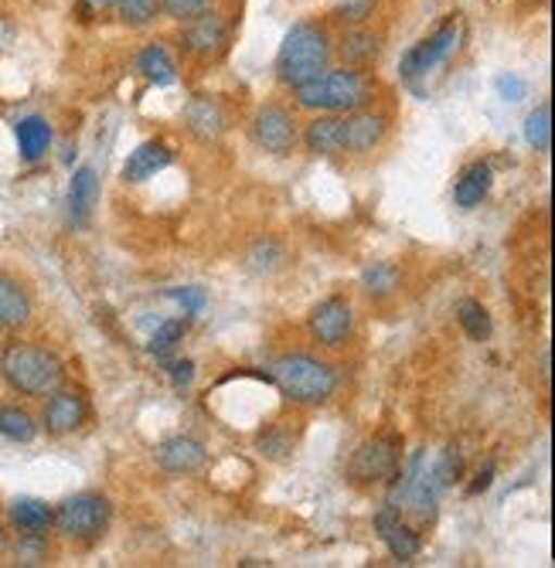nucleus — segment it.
Instances as JSON below:
<instances>
[{
    "label": "nucleus",
    "instance_id": "obj_1",
    "mask_svg": "<svg viewBox=\"0 0 555 568\" xmlns=\"http://www.w3.org/2000/svg\"><path fill=\"white\" fill-rule=\"evenodd\" d=\"M0 375L11 384L17 395H52L62 378H65V365L59 361L55 351L28 344V341H14L0 354Z\"/></svg>",
    "mask_w": 555,
    "mask_h": 568
},
{
    "label": "nucleus",
    "instance_id": "obj_2",
    "mask_svg": "<svg viewBox=\"0 0 555 568\" xmlns=\"http://www.w3.org/2000/svg\"><path fill=\"white\" fill-rule=\"evenodd\" d=\"M293 99L307 113H355L365 110L371 99V83L362 68L320 72L317 79L293 89Z\"/></svg>",
    "mask_w": 555,
    "mask_h": 568
},
{
    "label": "nucleus",
    "instance_id": "obj_3",
    "mask_svg": "<svg viewBox=\"0 0 555 568\" xmlns=\"http://www.w3.org/2000/svg\"><path fill=\"white\" fill-rule=\"evenodd\" d=\"M331 65V38L314 21H300L290 28V35L280 45V55H276V75L280 83L297 89L311 79H317L320 72Z\"/></svg>",
    "mask_w": 555,
    "mask_h": 568
},
{
    "label": "nucleus",
    "instance_id": "obj_4",
    "mask_svg": "<svg viewBox=\"0 0 555 568\" xmlns=\"http://www.w3.org/2000/svg\"><path fill=\"white\" fill-rule=\"evenodd\" d=\"M269 378L280 384V392L293 402L304 405H320L335 395L338 389V375L331 365H324L317 357L307 354H287L269 368Z\"/></svg>",
    "mask_w": 555,
    "mask_h": 568
},
{
    "label": "nucleus",
    "instance_id": "obj_5",
    "mask_svg": "<svg viewBox=\"0 0 555 568\" xmlns=\"http://www.w3.org/2000/svg\"><path fill=\"white\" fill-rule=\"evenodd\" d=\"M113 507L103 494H75L59 504L55 510V528L72 541H89L110 528Z\"/></svg>",
    "mask_w": 555,
    "mask_h": 568
},
{
    "label": "nucleus",
    "instance_id": "obj_6",
    "mask_svg": "<svg viewBox=\"0 0 555 568\" xmlns=\"http://www.w3.org/2000/svg\"><path fill=\"white\" fill-rule=\"evenodd\" d=\"M461 35H464L461 21L446 17L430 38H422L419 45H413L406 55H402V62H399L402 79H419V75H430L437 65H443L453 51L461 48Z\"/></svg>",
    "mask_w": 555,
    "mask_h": 568
},
{
    "label": "nucleus",
    "instance_id": "obj_7",
    "mask_svg": "<svg viewBox=\"0 0 555 568\" xmlns=\"http://www.w3.org/2000/svg\"><path fill=\"white\" fill-rule=\"evenodd\" d=\"M399 470V443L389 436L368 439L358 446V453L351 456L348 474L358 483H375V480H389Z\"/></svg>",
    "mask_w": 555,
    "mask_h": 568
},
{
    "label": "nucleus",
    "instance_id": "obj_8",
    "mask_svg": "<svg viewBox=\"0 0 555 568\" xmlns=\"http://www.w3.org/2000/svg\"><path fill=\"white\" fill-rule=\"evenodd\" d=\"M252 140H256L266 153H276V157H287L293 153L300 134H297V123L283 106H263L252 119Z\"/></svg>",
    "mask_w": 555,
    "mask_h": 568
},
{
    "label": "nucleus",
    "instance_id": "obj_9",
    "mask_svg": "<svg viewBox=\"0 0 555 568\" xmlns=\"http://www.w3.org/2000/svg\"><path fill=\"white\" fill-rule=\"evenodd\" d=\"M181 45L194 59H215L225 51V45H229V24L212 11L201 17H191V21H185Z\"/></svg>",
    "mask_w": 555,
    "mask_h": 568
},
{
    "label": "nucleus",
    "instance_id": "obj_10",
    "mask_svg": "<svg viewBox=\"0 0 555 568\" xmlns=\"http://www.w3.org/2000/svg\"><path fill=\"white\" fill-rule=\"evenodd\" d=\"M351 327H355V314L341 296L324 300L311 314V333L324 348H341L348 341Z\"/></svg>",
    "mask_w": 555,
    "mask_h": 568
},
{
    "label": "nucleus",
    "instance_id": "obj_11",
    "mask_svg": "<svg viewBox=\"0 0 555 568\" xmlns=\"http://www.w3.org/2000/svg\"><path fill=\"white\" fill-rule=\"evenodd\" d=\"M386 137V116L371 110H355L341 116V150L348 153H365Z\"/></svg>",
    "mask_w": 555,
    "mask_h": 568
},
{
    "label": "nucleus",
    "instance_id": "obj_12",
    "mask_svg": "<svg viewBox=\"0 0 555 568\" xmlns=\"http://www.w3.org/2000/svg\"><path fill=\"white\" fill-rule=\"evenodd\" d=\"M45 432L48 436H68L75 432L83 422H86V399L75 395V392H52V399H48L45 405Z\"/></svg>",
    "mask_w": 555,
    "mask_h": 568
},
{
    "label": "nucleus",
    "instance_id": "obj_13",
    "mask_svg": "<svg viewBox=\"0 0 555 568\" xmlns=\"http://www.w3.org/2000/svg\"><path fill=\"white\" fill-rule=\"evenodd\" d=\"M375 531L382 534V541H386V548L392 552V558L409 561V558L419 555V534L409 525H402V510H395L392 504L378 510Z\"/></svg>",
    "mask_w": 555,
    "mask_h": 568
},
{
    "label": "nucleus",
    "instance_id": "obj_14",
    "mask_svg": "<svg viewBox=\"0 0 555 568\" xmlns=\"http://www.w3.org/2000/svg\"><path fill=\"white\" fill-rule=\"evenodd\" d=\"M31 293L11 273H0V330H21L31 324Z\"/></svg>",
    "mask_w": 555,
    "mask_h": 568
},
{
    "label": "nucleus",
    "instance_id": "obj_15",
    "mask_svg": "<svg viewBox=\"0 0 555 568\" xmlns=\"http://www.w3.org/2000/svg\"><path fill=\"white\" fill-rule=\"evenodd\" d=\"M157 463L167 474H194L205 467V446L191 436H174L157 446Z\"/></svg>",
    "mask_w": 555,
    "mask_h": 568
},
{
    "label": "nucleus",
    "instance_id": "obj_16",
    "mask_svg": "<svg viewBox=\"0 0 555 568\" xmlns=\"http://www.w3.org/2000/svg\"><path fill=\"white\" fill-rule=\"evenodd\" d=\"M171 164V150L161 143V140H147L140 143L130 157L123 164V180H130V185H143L154 174H161L164 167Z\"/></svg>",
    "mask_w": 555,
    "mask_h": 568
},
{
    "label": "nucleus",
    "instance_id": "obj_17",
    "mask_svg": "<svg viewBox=\"0 0 555 568\" xmlns=\"http://www.w3.org/2000/svg\"><path fill=\"white\" fill-rule=\"evenodd\" d=\"M99 201V174L92 167H79L68 180V218L72 225H86Z\"/></svg>",
    "mask_w": 555,
    "mask_h": 568
},
{
    "label": "nucleus",
    "instance_id": "obj_18",
    "mask_svg": "<svg viewBox=\"0 0 555 568\" xmlns=\"http://www.w3.org/2000/svg\"><path fill=\"white\" fill-rule=\"evenodd\" d=\"M185 123H188L191 137H198L201 143H212V140H218L222 130H225V113H222V106H218L215 99L198 96V99L188 102Z\"/></svg>",
    "mask_w": 555,
    "mask_h": 568
},
{
    "label": "nucleus",
    "instance_id": "obj_19",
    "mask_svg": "<svg viewBox=\"0 0 555 568\" xmlns=\"http://www.w3.org/2000/svg\"><path fill=\"white\" fill-rule=\"evenodd\" d=\"M14 137H17V150L24 161H41L48 147H52V123H48L45 116H24L17 126H14Z\"/></svg>",
    "mask_w": 555,
    "mask_h": 568
},
{
    "label": "nucleus",
    "instance_id": "obj_20",
    "mask_svg": "<svg viewBox=\"0 0 555 568\" xmlns=\"http://www.w3.org/2000/svg\"><path fill=\"white\" fill-rule=\"evenodd\" d=\"M491 180H494V174H491L488 164L467 167V171L457 177V185H453V201H457V209H477V204H481V201L488 198Z\"/></svg>",
    "mask_w": 555,
    "mask_h": 568
},
{
    "label": "nucleus",
    "instance_id": "obj_21",
    "mask_svg": "<svg viewBox=\"0 0 555 568\" xmlns=\"http://www.w3.org/2000/svg\"><path fill=\"white\" fill-rule=\"evenodd\" d=\"M8 518L17 531H41L45 534L48 528L55 525V510L38 497H17L8 507Z\"/></svg>",
    "mask_w": 555,
    "mask_h": 568
},
{
    "label": "nucleus",
    "instance_id": "obj_22",
    "mask_svg": "<svg viewBox=\"0 0 555 568\" xmlns=\"http://www.w3.org/2000/svg\"><path fill=\"white\" fill-rule=\"evenodd\" d=\"M137 72L143 75L147 83L154 86H171L174 79H178V65H174L171 51L164 45H147L140 55H137Z\"/></svg>",
    "mask_w": 555,
    "mask_h": 568
},
{
    "label": "nucleus",
    "instance_id": "obj_23",
    "mask_svg": "<svg viewBox=\"0 0 555 568\" xmlns=\"http://www.w3.org/2000/svg\"><path fill=\"white\" fill-rule=\"evenodd\" d=\"M304 143L311 153H320V157H331V153H341V116L338 113H320L304 134Z\"/></svg>",
    "mask_w": 555,
    "mask_h": 568
},
{
    "label": "nucleus",
    "instance_id": "obj_24",
    "mask_svg": "<svg viewBox=\"0 0 555 568\" xmlns=\"http://www.w3.org/2000/svg\"><path fill=\"white\" fill-rule=\"evenodd\" d=\"M375 55H378V35H371L362 24L341 38V59L348 68H362V65L375 62Z\"/></svg>",
    "mask_w": 555,
    "mask_h": 568
},
{
    "label": "nucleus",
    "instance_id": "obj_25",
    "mask_svg": "<svg viewBox=\"0 0 555 568\" xmlns=\"http://www.w3.org/2000/svg\"><path fill=\"white\" fill-rule=\"evenodd\" d=\"M0 436L11 439V443H31L38 436L31 412H24L21 405H0Z\"/></svg>",
    "mask_w": 555,
    "mask_h": 568
},
{
    "label": "nucleus",
    "instance_id": "obj_26",
    "mask_svg": "<svg viewBox=\"0 0 555 568\" xmlns=\"http://www.w3.org/2000/svg\"><path fill=\"white\" fill-rule=\"evenodd\" d=\"M525 140H528V147H532V150L548 153V147H552V102H542L539 110L528 113Z\"/></svg>",
    "mask_w": 555,
    "mask_h": 568
},
{
    "label": "nucleus",
    "instance_id": "obj_27",
    "mask_svg": "<svg viewBox=\"0 0 555 568\" xmlns=\"http://www.w3.org/2000/svg\"><path fill=\"white\" fill-rule=\"evenodd\" d=\"M116 14L126 28H147L161 14V0H116Z\"/></svg>",
    "mask_w": 555,
    "mask_h": 568
},
{
    "label": "nucleus",
    "instance_id": "obj_28",
    "mask_svg": "<svg viewBox=\"0 0 555 568\" xmlns=\"http://www.w3.org/2000/svg\"><path fill=\"white\" fill-rule=\"evenodd\" d=\"M457 320L467 330L470 341H488L491 338V317H488V310L477 303V300H464L457 306Z\"/></svg>",
    "mask_w": 555,
    "mask_h": 568
},
{
    "label": "nucleus",
    "instance_id": "obj_29",
    "mask_svg": "<svg viewBox=\"0 0 555 568\" xmlns=\"http://www.w3.org/2000/svg\"><path fill=\"white\" fill-rule=\"evenodd\" d=\"M362 287L368 296H389L399 290V269L392 263H375L362 273Z\"/></svg>",
    "mask_w": 555,
    "mask_h": 568
},
{
    "label": "nucleus",
    "instance_id": "obj_30",
    "mask_svg": "<svg viewBox=\"0 0 555 568\" xmlns=\"http://www.w3.org/2000/svg\"><path fill=\"white\" fill-rule=\"evenodd\" d=\"M188 333V320L185 317H174V320H164L161 327H157V333L150 338V351H154L157 357H167L174 348L181 344V338Z\"/></svg>",
    "mask_w": 555,
    "mask_h": 568
},
{
    "label": "nucleus",
    "instance_id": "obj_31",
    "mask_svg": "<svg viewBox=\"0 0 555 568\" xmlns=\"http://www.w3.org/2000/svg\"><path fill=\"white\" fill-rule=\"evenodd\" d=\"M17 565H41L48 558V541L41 531H21L17 545H14Z\"/></svg>",
    "mask_w": 555,
    "mask_h": 568
},
{
    "label": "nucleus",
    "instance_id": "obj_32",
    "mask_svg": "<svg viewBox=\"0 0 555 568\" xmlns=\"http://www.w3.org/2000/svg\"><path fill=\"white\" fill-rule=\"evenodd\" d=\"M375 14V0H341V4L331 11V17L338 24H348V28H358Z\"/></svg>",
    "mask_w": 555,
    "mask_h": 568
},
{
    "label": "nucleus",
    "instance_id": "obj_33",
    "mask_svg": "<svg viewBox=\"0 0 555 568\" xmlns=\"http://www.w3.org/2000/svg\"><path fill=\"white\" fill-rule=\"evenodd\" d=\"M215 8V0H161V11L171 17V21H191V17H201Z\"/></svg>",
    "mask_w": 555,
    "mask_h": 568
},
{
    "label": "nucleus",
    "instance_id": "obj_34",
    "mask_svg": "<svg viewBox=\"0 0 555 568\" xmlns=\"http://www.w3.org/2000/svg\"><path fill=\"white\" fill-rule=\"evenodd\" d=\"M280 263H283V249L276 242H260L256 249L249 252V266L256 273H273Z\"/></svg>",
    "mask_w": 555,
    "mask_h": 568
},
{
    "label": "nucleus",
    "instance_id": "obj_35",
    "mask_svg": "<svg viewBox=\"0 0 555 568\" xmlns=\"http://www.w3.org/2000/svg\"><path fill=\"white\" fill-rule=\"evenodd\" d=\"M260 450H263L269 459H283V456L293 450V439H290L283 429H269V432L260 436Z\"/></svg>",
    "mask_w": 555,
    "mask_h": 568
},
{
    "label": "nucleus",
    "instance_id": "obj_36",
    "mask_svg": "<svg viewBox=\"0 0 555 568\" xmlns=\"http://www.w3.org/2000/svg\"><path fill=\"white\" fill-rule=\"evenodd\" d=\"M171 300H178L181 306H185V314H201L205 310V303H209V296H205V290H198V287H188V290H171L167 293Z\"/></svg>",
    "mask_w": 555,
    "mask_h": 568
},
{
    "label": "nucleus",
    "instance_id": "obj_37",
    "mask_svg": "<svg viewBox=\"0 0 555 568\" xmlns=\"http://www.w3.org/2000/svg\"><path fill=\"white\" fill-rule=\"evenodd\" d=\"M497 92H501V99L518 102V99H525L528 83L521 79V75H515V72H504V75H497Z\"/></svg>",
    "mask_w": 555,
    "mask_h": 568
},
{
    "label": "nucleus",
    "instance_id": "obj_38",
    "mask_svg": "<svg viewBox=\"0 0 555 568\" xmlns=\"http://www.w3.org/2000/svg\"><path fill=\"white\" fill-rule=\"evenodd\" d=\"M171 378H174V384H188L191 378H194V361H171Z\"/></svg>",
    "mask_w": 555,
    "mask_h": 568
},
{
    "label": "nucleus",
    "instance_id": "obj_39",
    "mask_svg": "<svg viewBox=\"0 0 555 568\" xmlns=\"http://www.w3.org/2000/svg\"><path fill=\"white\" fill-rule=\"evenodd\" d=\"M14 41V21L11 17H0V48H8Z\"/></svg>",
    "mask_w": 555,
    "mask_h": 568
},
{
    "label": "nucleus",
    "instance_id": "obj_40",
    "mask_svg": "<svg viewBox=\"0 0 555 568\" xmlns=\"http://www.w3.org/2000/svg\"><path fill=\"white\" fill-rule=\"evenodd\" d=\"M491 477H494V467H488L481 477H477V483L470 487V494H481V490H488L491 487Z\"/></svg>",
    "mask_w": 555,
    "mask_h": 568
},
{
    "label": "nucleus",
    "instance_id": "obj_41",
    "mask_svg": "<svg viewBox=\"0 0 555 568\" xmlns=\"http://www.w3.org/2000/svg\"><path fill=\"white\" fill-rule=\"evenodd\" d=\"M542 378H545V381L552 378V351H548V348L542 351Z\"/></svg>",
    "mask_w": 555,
    "mask_h": 568
},
{
    "label": "nucleus",
    "instance_id": "obj_42",
    "mask_svg": "<svg viewBox=\"0 0 555 568\" xmlns=\"http://www.w3.org/2000/svg\"><path fill=\"white\" fill-rule=\"evenodd\" d=\"M92 11H106V8H116V0H83Z\"/></svg>",
    "mask_w": 555,
    "mask_h": 568
},
{
    "label": "nucleus",
    "instance_id": "obj_43",
    "mask_svg": "<svg viewBox=\"0 0 555 568\" xmlns=\"http://www.w3.org/2000/svg\"><path fill=\"white\" fill-rule=\"evenodd\" d=\"M4 545H8V541H4V534H0V552H4Z\"/></svg>",
    "mask_w": 555,
    "mask_h": 568
}]
</instances>
